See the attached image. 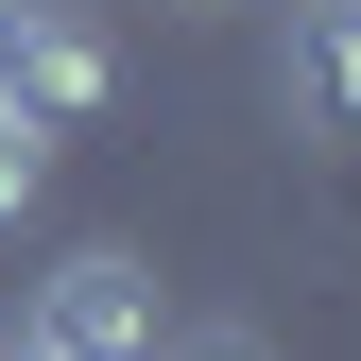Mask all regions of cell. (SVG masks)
Segmentation results:
<instances>
[{
	"mask_svg": "<svg viewBox=\"0 0 361 361\" xmlns=\"http://www.w3.org/2000/svg\"><path fill=\"white\" fill-rule=\"evenodd\" d=\"M52 155H69L52 121H18V104H0V241H18L35 207H52Z\"/></svg>",
	"mask_w": 361,
	"mask_h": 361,
	"instance_id": "3957f363",
	"label": "cell"
},
{
	"mask_svg": "<svg viewBox=\"0 0 361 361\" xmlns=\"http://www.w3.org/2000/svg\"><path fill=\"white\" fill-rule=\"evenodd\" d=\"M276 104L310 138H361V0H293V52H276Z\"/></svg>",
	"mask_w": 361,
	"mask_h": 361,
	"instance_id": "7a4b0ae2",
	"label": "cell"
},
{
	"mask_svg": "<svg viewBox=\"0 0 361 361\" xmlns=\"http://www.w3.org/2000/svg\"><path fill=\"white\" fill-rule=\"evenodd\" d=\"M155 361H276V344H258V327H172Z\"/></svg>",
	"mask_w": 361,
	"mask_h": 361,
	"instance_id": "277c9868",
	"label": "cell"
},
{
	"mask_svg": "<svg viewBox=\"0 0 361 361\" xmlns=\"http://www.w3.org/2000/svg\"><path fill=\"white\" fill-rule=\"evenodd\" d=\"M190 18H224V0H190Z\"/></svg>",
	"mask_w": 361,
	"mask_h": 361,
	"instance_id": "5b68a950",
	"label": "cell"
},
{
	"mask_svg": "<svg viewBox=\"0 0 361 361\" xmlns=\"http://www.w3.org/2000/svg\"><path fill=\"white\" fill-rule=\"evenodd\" d=\"M104 86H121L104 35H86L69 0H18V86H0V104H18V121H52V138H86V121H104Z\"/></svg>",
	"mask_w": 361,
	"mask_h": 361,
	"instance_id": "6da1fadb",
	"label": "cell"
}]
</instances>
